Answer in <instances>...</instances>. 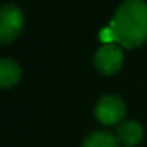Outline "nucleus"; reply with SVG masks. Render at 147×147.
Here are the masks:
<instances>
[{"mask_svg":"<svg viewBox=\"0 0 147 147\" xmlns=\"http://www.w3.org/2000/svg\"><path fill=\"white\" fill-rule=\"evenodd\" d=\"M116 43L137 48L147 43V3L144 0H125L110 22Z\"/></svg>","mask_w":147,"mask_h":147,"instance_id":"1","label":"nucleus"},{"mask_svg":"<svg viewBox=\"0 0 147 147\" xmlns=\"http://www.w3.org/2000/svg\"><path fill=\"white\" fill-rule=\"evenodd\" d=\"M24 14L17 5L0 7V45H10L24 29Z\"/></svg>","mask_w":147,"mask_h":147,"instance_id":"2","label":"nucleus"},{"mask_svg":"<svg viewBox=\"0 0 147 147\" xmlns=\"http://www.w3.org/2000/svg\"><path fill=\"white\" fill-rule=\"evenodd\" d=\"M125 113H127V106H125V101L115 94H106V96H101L96 103V108H94V115H96V120L106 127L110 125H116L120 123L123 118H125Z\"/></svg>","mask_w":147,"mask_h":147,"instance_id":"3","label":"nucleus"},{"mask_svg":"<svg viewBox=\"0 0 147 147\" xmlns=\"http://www.w3.org/2000/svg\"><path fill=\"white\" fill-rule=\"evenodd\" d=\"M94 65H96L98 72H101L103 75L116 74L123 65V51H121V48L118 45H115V43L103 45L94 55Z\"/></svg>","mask_w":147,"mask_h":147,"instance_id":"4","label":"nucleus"},{"mask_svg":"<svg viewBox=\"0 0 147 147\" xmlns=\"http://www.w3.org/2000/svg\"><path fill=\"white\" fill-rule=\"evenodd\" d=\"M116 139L120 140V144L127 147H135L142 139H144V128L139 121L135 120H128L125 123H121L116 130Z\"/></svg>","mask_w":147,"mask_h":147,"instance_id":"5","label":"nucleus"},{"mask_svg":"<svg viewBox=\"0 0 147 147\" xmlns=\"http://www.w3.org/2000/svg\"><path fill=\"white\" fill-rule=\"evenodd\" d=\"M22 70L17 62L10 58H0V89L14 87L21 80Z\"/></svg>","mask_w":147,"mask_h":147,"instance_id":"6","label":"nucleus"},{"mask_svg":"<svg viewBox=\"0 0 147 147\" xmlns=\"http://www.w3.org/2000/svg\"><path fill=\"white\" fill-rule=\"evenodd\" d=\"M82 147H120V140L108 132H94L84 140Z\"/></svg>","mask_w":147,"mask_h":147,"instance_id":"7","label":"nucleus"},{"mask_svg":"<svg viewBox=\"0 0 147 147\" xmlns=\"http://www.w3.org/2000/svg\"><path fill=\"white\" fill-rule=\"evenodd\" d=\"M99 39L103 41V45H108V43H116V38H115V33L110 26L105 28L101 33H99Z\"/></svg>","mask_w":147,"mask_h":147,"instance_id":"8","label":"nucleus"}]
</instances>
